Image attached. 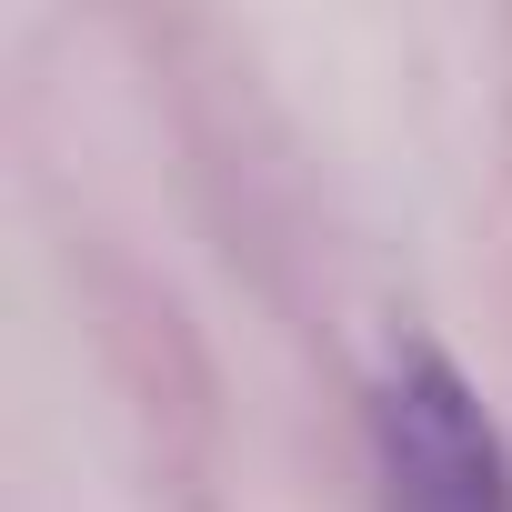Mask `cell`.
I'll list each match as a JSON object with an SVG mask.
<instances>
[{
    "label": "cell",
    "mask_w": 512,
    "mask_h": 512,
    "mask_svg": "<svg viewBox=\"0 0 512 512\" xmlns=\"http://www.w3.org/2000/svg\"><path fill=\"white\" fill-rule=\"evenodd\" d=\"M372 442H382L392 512H512L502 432H492V412L452 352H432V342L392 352V372L372 392Z\"/></svg>",
    "instance_id": "1"
}]
</instances>
